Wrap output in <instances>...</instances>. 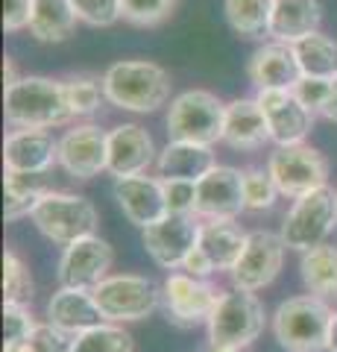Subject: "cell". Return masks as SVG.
I'll return each instance as SVG.
<instances>
[{"label": "cell", "mask_w": 337, "mask_h": 352, "mask_svg": "<svg viewBox=\"0 0 337 352\" xmlns=\"http://www.w3.org/2000/svg\"><path fill=\"white\" fill-rule=\"evenodd\" d=\"M106 103L132 115H153L173 100V80L159 62L121 59L103 71Z\"/></svg>", "instance_id": "cell-1"}, {"label": "cell", "mask_w": 337, "mask_h": 352, "mask_svg": "<svg viewBox=\"0 0 337 352\" xmlns=\"http://www.w3.org/2000/svg\"><path fill=\"white\" fill-rule=\"evenodd\" d=\"M3 118L12 129H53L73 120L65 80L53 76H21L3 88Z\"/></svg>", "instance_id": "cell-2"}, {"label": "cell", "mask_w": 337, "mask_h": 352, "mask_svg": "<svg viewBox=\"0 0 337 352\" xmlns=\"http://www.w3.org/2000/svg\"><path fill=\"white\" fill-rule=\"evenodd\" d=\"M226 103L205 88L179 91L167 106V141H188V144L214 147L223 144Z\"/></svg>", "instance_id": "cell-3"}, {"label": "cell", "mask_w": 337, "mask_h": 352, "mask_svg": "<svg viewBox=\"0 0 337 352\" xmlns=\"http://www.w3.org/2000/svg\"><path fill=\"white\" fill-rule=\"evenodd\" d=\"M332 305L317 296H290L273 314V335L285 352H323L329 349Z\"/></svg>", "instance_id": "cell-4"}, {"label": "cell", "mask_w": 337, "mask_h": 352, "mask_svg": "<svg viewBox=\"0 0 337 352\" xmlns=\"http://www.w3.org/2000/svg\"><path fill=\"white\" fill-rule=\"evenodd\" d=\"M32 223L47 241L59 247H68L80 238L97 235L100 226V214H97L94 203L82 194H68V191H47L41 203L32 212Z\"/></svg>", "instance_id": "cell-5"}, {"label": "cell", "mask_w": 337, "mask_h": 352, "mask_svg": "<svg viewBox=\"0 0 337 352\" xmlns=\"http://www.w3.org/2000/svg\"><path fill=\"white\" fill-rule=\"evenodd\" d=\"M337 226V188L325 185L299 200H293L290 212L281 220L279 235L288 250L308 252L320 244H329V235Z\"/></svg>", "instance_id": "cell-6"}, {"label": "cell", "mask_w": 337, "mask_h": 352, "mask_svg": "<svg viewBox=\"0 0 337 352\" xmlns=\"http://www.w3.org/2000/svg\"><path fill=\"white\" fill-rule=\"evenodd\" d=\"M264 305L249 291H223L209 326V344L246 349L253 340L264 332Z\"/></svg>", "instance_id": "cell-7"}, {"label": "cell", "mask_w": 337, "mask_h": 352, "mask_svg": "<svg viewBox=\"0 0 337 352\" xmlns=\"http://www.w3.org/2000/svg\"><path fill=\"white\" fill-rule=\"evenodd\" d=\"M97 305L106 317V323H132L144 320L159 308L161 288L138 273H117V276L103 279L91 291Z\"/></svg>", "instance_id": "cell-8"}, {"label": "cell", "mask_w": 337, "mask_h": 352, "mask_svg": "<svg viewBox=\"0 0 337 352\" xmlns=\"http://www.w3.org/2000/svg\"><path fill=\"white\" fill-rule=\"evenodd\" d=\"M267 170L273 176L281 197L299 200L317 188L329 185V159L311 144L276 147L267 159Z\"/></svg>", "instance_id": "cell-9"}, {"label": "cell", "mask_w": 337, "mask_h": 352, "mask_svg": "<svg viewBox=\"0 0 337 352\" xmlns=\"http://www.w3.org/2000/svg\"><path fill=\"white\" fill-rule=\"evenodd\" d=\"M59 168L82 182L100 176L108 168V129L94 120L68 126L59 135Z\"/></svg>", "instance_id": "cell-10"}, {"label": "cell", "mask_w": 337, "mask_h": 352, "mask_svg": "<svg viewBox=\"0 0 337 352\" xmlns=\"http://www.w3.org/2000/svg\"><path fill=\"white\" fill-rule=\"evenodd\" d=\"M223 291H217L209 279H194L185 270L167 273L161 285V302H165L167 320L179 326H197L209 323Z\"/></svg>", "instance_id": "cell-11"}, {"label": "cell", "mask_w": 337, "mask_h": 352, "mask_svg": "<svg viewBox=\"0 0 337 352\" xmlns=\"http://www.w3.org/2000/svg\"><path fill=\"white\" fill-rule=\"evenodd\" d=\"M285 241L279 232H270V229H253L246 235V247L244 256L237 258L235 270L229 273L232 285L237 291H249L255 294L261 288H267L270 282L279 276L281 264H285Z\"/></svg>", "instance_id": "cell-12"}, {"label": "cell", "mask_w": 337, "mask_h": 352, "mask_svg": "<svg viewBox=\"0 0 337 352\" xmlns=\"http://www.w3.org/2000/svg\"><path fill=\"white\" fill-rule=\"evenodd\" d=\"M115 261L112 244L100 235L80 238L68 244L59 256L56 279L59 288H77V291H94L103 279H108V267Z\"/></svg>", "instance_id": "cell-13"}, {"label": "cell", "mask_w": 337, "mask_h": 352, "mask_svg": "<svg viewBox=\"0 0 337 352\" xmlns=\"http://www.w3.org/2000/svg\"><path fill=\"white\" fill-rule=\"evenodd\" d=\"M200 223L202 220H197L194 214H167L165 220H159L156 226L141 232V244H144L147 256L153 258L159 267L176 273V270H182V264L194 252V247H197Z\"/></svg>", "instance_id": "cell-14"}, {"label": "cell", "mask_w": 337, "mask_h": 352, "mask_svg": "<svg viewBox=\"0 0 337 352\" xmlns=\"http://www.w3.org/2000/svg\"><path fill=\"white\" fill-rule=\"evenodd\" d=\"M241 212H246L241 168L214 164V168L197 182L194 217L197 220H235Z\"/></svg>", "instance_id": "cell-15"}, {"label": "cell", "mask_w": 337, "mask_h": 352, "mask_svg": "<svg viewBox=\"0 0 337 352\" xmlns=\"http://www.w3.org/2000/svg\"><path fill=\"white\" fill-rule=\"evenodd\" d=\"M112 194L117 206H121V212L126 214V220L132 226H138L141 232L156 226L159 220H165L170 214L161 176H150V173L124 176V179H115Z\"/></svg>", "instance_id": "cell-16"}, {"label": "cell", "mask_w": 337, "mask_h": 352, "mask_svg": "<svg viewBox=\"0 0 337 352\" xmlns=\"http://www.w3.org/2000/svg\"><path fill=\"white\" fill-rule=\"evenodd\" d=\"M255 100L267 118L270 141L276 147L305 144L314 129V115L293 97V91H255Z\"/></svg>", "instance_id": "cell-17"}, {"label": "cell", "mask_w": 337, "mask_h": 352, "mask_svg": "<svg viewBox=\"0 0 337 352\" xmlns=\"http://www.w3.org/2000/svg\"><path fill=\"white\" fill-rule=\"evenodd\" d=\"M59 164V138L50 129H9L3 168L12 173H50Z\"/></svg>", "instance_id": "cell-18"}, {"label": "cell", "mask_w": 337, "mask_h": 352, "mask_svg": "<svg viewBox=\"0 0 337 352\" xmlns=\"http://www.w3.org/2000/svg\"><path fill=\"white\" fill-rule=\"evenodd\" d=\"M156 159H159L156 141L144 126L117 124V126L108 129V168H106V173H112L115 179L147 173L150 164H156Z\"/></svg>", "instance_id": "cell-19"}, {"label": "cell", "mask_w": 337, "mask_h": 352, "mask_svg": "<svg viewBox=\"0 0 337 352\" xmlns=\"http://www.w3.org/2000/svg\"><path fill=\"white\" fill-rule=\"evenodd\" d=\"M246 76L255 91H290L299 82V65L290 44L264 41L253 50L246 62Z\"/></svg>", "instance_id": "cell-20"}, {"label": "cell", "mask_w": 337, "mask_h": 352, "mask_svg": "<svg viewBox=\"0 0 337 352\" xmlns=\"http://www.w3.org/2000/svg\"><path fill=\"white\" fill-rule=\"evenodd\" d=\"M270 141L267 118L261 112L255 97H235L226 103V120H223V144L237 153L261 150Z\"/></svg>", "instance_id": "cell-21"}, {"label": "cell", "mask_w": 337, "mask_h": 352, "mask_svg": "<svg viewBox=\"0 0 337 352\" xmlns=\"http://www.w3.org/2000/svg\"><path fill=\"white\" fill-rule=\"evenodd\" d=\"M320 27H323L320 0H273L267 41L297 44L314 36V32H320Z\"/></svg>", "instance_id": "cell-22"}, {"label": "cell", "mask_w": 337, "mask_h": 352, "mask_svg": "<svg viewBox=\"0 0 337 352\" xmlns=\"http://www.w3.org/2000/svg\"><path fill=\"white\" fill-rule=\"evenodd\" d=\"M47 323H53L68 335H82L94 326H103L106 317H103L91 291L59 288L47 300Z\"/></svg>", "instance_id": "cell-23"}, {"label": "cell", "mask_w": 337, "mask_h": 352, "mask_svg": "<svg viewBox=\"0 0 337 352\" xmlns=\"http://www.w3.org/2000/svg\"><path fill=\"white\" fill-rule=\"evenodd\" d=\"M217 162L214 147H202V144H188V141H167L159 150L156 159V173L161 179H188V182H200Z\"/></svg>", "instance_id": "cell-24"}, {"label": "cell", "mask_w": 337, "mask_h": 352, "mask_svg": "<svg viewBox=\"0 0 337 352\" xmlns=\"http://www.w3.org/2000/svg\"><path fill=\"white\" fill-rule=\"evenodd\" d=\"M246 235L249 232H244L235 220H202L197 247L211 261L214 273H232L237 258L244 256Z\"/></svg>", "instance_id": "cell-25"}, {"label": "cell", "mask_w": 337, "mask_h": 352, "mask_svg": "<svg viewBox=\"0 0 337 352\" xmlns=\"http://www.w3.org/2000/svg\"><path fill=\"white\" fill-rule=\"evenodd\" d=\"M80 18L71 0H36L32 3L30 36L41 44H62L77 32Z\"/></svg>", "instance_id": "cell-26"}, {"label": "cell", "mask_w": 337, "mask_h": 352, "mask_svg": "<svg viewBox=\"0 0 337 352\" xmlns=\"http://www.w3.org/2000/svg\"><path fill=\"white\" fill-rule=\"evenodd\" d=\"M53 191L47 173H12L6 170L3 176V214L6 223H15L21 217H32L41 197Z\"/></svg>", "instance_id": "cell-27"}, {"label": "cell", "mask_w": 337, "mask_h": 352, "mask_svg": "<svg viewBox=\"0 0 337 352\" xmlns=\"http://www.w3.org/2000/svg\"><path fill=\"white\" fill-rule=\"evenodd\" d=\"M302 285L308 288L311 296L323 302H337V247L334 244H320L308 252H302L299 261Z\"/></svg>", "instance_id": "cell-28"}, {"label": "cell", "mask_w": 337, "mask_h": 352, "mask_svg": "<svg viewBox=\"0 0 337 352\" xmlns=\"http://www.w3.org/2000/svg\"><path fill=\"white\" fill-rule=\"evenodd\" d=\"M293 47V56L302 76H320V80H334L337 76V38L329 32H314V36L302 38Z\"/></svg>", "instance_id": "cell-29"}, {"label": "cell", "mask_w": 337, "mask_h": 352, "mask_svg": "<svg viewBox=\"0 0 337 352\" xmlns=\"http://www.w3.org/2000/svg\"><path fill=\"white\" fill-rule=\"evenodd\" d=\"M270 12H273V0H223V15L229 30L249 41L267 38Z\"/></svg>", "instance_id": "cell-30"}, {"label": "cell", "mask_w": 337, "mask_h": 352, "mask_svg": "<svg viewBox=\"0 0 337 352\" xmlns=\"http://www.w3.org/2000/svg\"><path fill=\"white\" fill-rule=\"evenodd\" d=\"M65 91H68V103L73 120L77 118H91L103 109L106 103V91H103V76H91V74H73L65 80Z\"/></svg>", "instance_id": "cell-31"}, {"label": "cell", "mask_w": 337, "mask_h": 352, "mask_svg": "<svg viewBox=\"0 0 337 352\" xmlns=\"http://www.w3.org/2000/svg\"><path fill=\"white\" fill-rule=\"evenodd\" d=\"M244 173V200H246V212H270L279 200V188L273 182L267 168H258V164H246L241 168Z\"/></svg>", "instance_id": "cell-32"}, {"label": "cell", "mask_w": 337, "mask_h": 352, "mask_svg": "<svg viewBox=\"0 0 337 352\" xmlns=\"http://www.w3.org/2000/svg\"><path fill=\"white\" fill-rule=\"evenodd\" d=\"M73 352H132V335L115 323H103L77 335Z\"/></svg>", "instance_id": "cell-33"}, {"label": "cell", "mask_w": 337, "mask_h": 352, "mask_svg": "<svg viewBox=\"0 0 337 352\" xmlns=\"http://www.w3.org/2000/svg\"><path fill=\"white\" fill-rule=\"evenodd\" d=\"M32 300V276L15 250L3 252V302L27 305Z\"/></svg>", "instance_id": "cell-34"}, {"label": "cell", "mask_w": 337, "mask_h": 352, "mask_svg": "<svg viewBox=\"0 0 337 352\" xmlns=\"http://www.w3.org/2000/svg\"><path fill=\"white\" fill-rule=\"evenodd\" d=\"M176 0H121L124 21L132 27H159L173 15Z\"/></svg>", "instance_id": "cell-35"}, {"label": "cell", "mask_w": 337, "mask_h": 352, "mask_svg": "<svg viewBox=\"0 0 337 352\" xmlns=\"http://www.w3.org/2000/svg\"><path fill=\"white\" fill-rule=\"evenodd\" d=\"M73 12H77L80 24L89 27H115L117 21H124L121 0H71Z\"/></svg>", "instance_id": "cell-36"}, {"label": "cell", "mask_w": 337, "mask_h": 352, "mask_svg": "<svg viewBox=\"0 0 337 352\" xmlns=\"http://www.w3.org/2000/svg\"><path fill=\"white\" fill-rule=\"evenodd\" d=\"M332 88H334V80H320V76H299V82L290 88L293 97L308 109L314 118H320L325 100L332 97Z\"/></svg>", "instance_id": "cell-37"}, {"label": "cell", "mask_w": 337, "mask_h": 352, "mask_svg": "<svg viewBox=\"0 0 337 352\" xmlns=\"http://www.w3.org/2000/svg\"><path fill=\"white\" fill-rule=\"evenodd\" d=\"M36 326L38 323L32 320L27 305L3 302V335H6L3 344H24V340H30V335L36 332Z\"/></svg>", "instance_id": "cell-38"}, {"label": "cell", "mask_w": 337, "mask_h": 352, "mask_svg": "<svg viewBox=\"0 0 337 352\" xmlns=\"http://www.w3.org/2000/svg\"><path fill=\"white\" fill-rule=\"evenodd\" d=\"M73 346H77V335L62 332L53 323H38L36 332L30 335L32 352H73Z\"/></svg>", "instance_id": "cell-39"}, {"label": "cell", "mask_w": 337, "mask_h": 352, "mask_svg": "<svg viewBox=\"0 0 337 352\" xmlns=\"http://www.w3.org/2000/svg\"><path fill=\"white\" fill-rule=\"evenodd\" d=\"M165 185V200L170 214H194V203H197V182L188 179H161Z\"/></svg>", "instance_id": "cell-40"}, {"label": "cell", "mask_w": 337, "mask_h": 352, "mask_svg": "<svg viewBox=\"0 0 337 352\" xmlns=\"http://www.w3.org/2000/svg\"><path fill=\"white\" fill-rule=\"evenodd\" d=\"M32 3H36V0H3V30L6 32L30 30Z\"/></svg>", "instance_id": "cell-41"}, {"label": "cell", "mask_w": 337, "mask_h": 352, "mask_svg": "<svg viewBox=\"0 0 337 352\" xmlns=\"http://www.w3.org/2000/svg\"><path fill=\"white\" fill-rule=\"evenodd\" d=\"M182 270L188 273V276H194V279H209V276H214V267H211V261L205 258V252H202L200 247H194V252H191L188 258H185Z\"/></svg>", "instance_id": "cell-42"}, {"label": "cell", "mask_w": 337, "mask_h": 352, "mask_svg": "<svg viewBox=\"0 0 337 352\" xmlns=\"http://www.w3.org/2000/svg\"><path fill=\"white\" fill-rule=\"evenodd\" d=\"M320 118H325V120H332V124H337V76H334V88H332V97H329V100H325V106H323Z\"/></svg>", "instance_id": "cell-43"}, {"label": "cell", "mask_w": 337, "mask_h": 352, "mask_svg": "<svg viewBox=\"0 0 337 352\" xmlns=\"http://www.w3.org/2000/svg\"><path fill=\"white\" fill-rule=\"evenodd\" d=\"M18 80H21V76H18V71H15V62H12V56H6V59H3V88L15 85Z\"/></svg>", "instance_id": "cell-44"}, {"label": "cell", "mask_w": 337, "mask_h": 352, "mask_svg": "<svg viewBox=\"0 0 337 352\" xmlns=\"http://www.w3.org/2000/svg\"><path fill=\"white\" fill-rule=\"evenodd\" d=\"M329 352H337V311L332 317V329H329Z\"/></svg>", "instance_id": "cell-45"}, {"label": "cell", "mask_w": 337, "mask_h": 352, "mask_svg": "<svg viewBox=\"0 0 337 352\" xmlns=\"http://www.w3.org/2000/svg\"><path fill=\"white\" fill-rule=\"evenodd\" d=\"M3 352H32V349L30 340H24V344H3Z\"/></svg>", "instance_id": "cell-46"}, {"label": "cell", "mask_w": 337, "mask_h": 352, "mask_svg": "<svg viewBox=\"0 0 337 352\" xmlns=\"http://www.w3.org/2000/svg\"><path fill=\"white\" fill-rule=\"evenodd\" d=\"M205 352H244V349H232V346H214V344H209V349Z\"/></svg>", "instance_id": "cell-47"}]
</instances>
